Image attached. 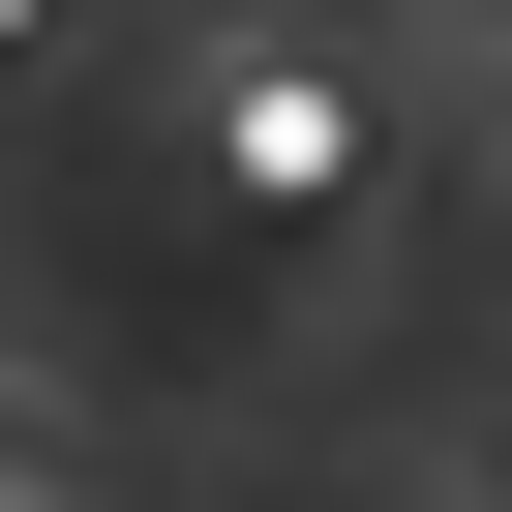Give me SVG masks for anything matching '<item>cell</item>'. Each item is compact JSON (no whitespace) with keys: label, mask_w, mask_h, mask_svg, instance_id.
I'll use <instances>...</instances> for the list:
<instances>
[{"label":"cell","mask_w":512,"mask_h":512,"mask_svg":"<svg viewBox=\"0 0 512 512\" xmlns=\"http://www.w3.org/2000/svg\"><path fill=\"white\" fill-rule=\"evenodd\" d=\"M181 91H211V181H241V211H332V181H362V61H332V31H211Z\"/></svg>","instance_id":"obj_1"},{"label":"cell","mask_w":512,"mask_h":512,"mask_svg":"<svg viewBox=\"0 0 512 512\" xmlns=\"http://www.w3.org/2000/svg\"><path fill=\"white\" fill-rule=\"evenodd\" d=\"M31 31H61V0H0V61H31Z\"/></svg>","instance_id":"obj_2"},{"label":"cell","mask_w":512,"mask_h":512,"mask_svg":"<svg viewBox=\"0 0 512 512\" xmlns=\"http://www.w3.org/2000/svg\"><path fill=\"white\" fill-rule=\"evenodd\" d=\"M482 31H512V0H482Z\"/></svg>","instance_id":"obj_3"}]
</instances>
